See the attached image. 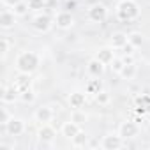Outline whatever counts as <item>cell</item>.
Returning a JSON list of instances; mask_svg holds the SVG:
<instances>
[{"label":"cell","mask_w":150,"mask_h":150,"mask_svg":"<svg viewBox=\"0 0 150 150\" xmlns=\"http://www.w3.org/2000/svg\"><path fill=\"white\" fill-rule=\"evenodd\" d=\"M41 64V58L35 51H21L16 57V69L21 74H32Z\"/></svg>","instance_id":"6da1fadb"},{"label":"cell","mask_w":150,"mask_h":150,"mask_svg":"<svg viewBox=\"0 0 150 150\" xmlns=\"http://www.w3.org/2000/svg\"><path fill=\"white\" fill-rule=\"evenodd\" d=\"M138 14H139V7L134 0H122L117 6V16L122 21H132L138 18Z\"/></svg>","instance_id":"7a4b0ae2"},{"label":"cell","mask_w":150,"mask_h":150,"mask_svg":"<svg viewBox=\"0 0 150 150\" xmlns=\"http://www.w3.org/2000/svg\"><path fill=\"white\" fill-rule=\"evenodd\" d=\"M122 146H124V138L120 134H108L101 141V148H104V150H117Z\"/></svg>","instance_id":"3957f363"},{"label":"cell","mask_w":150,"mask_h":150,"mask_svg":"<svg viewBox=\"0 0 150 150\" xmlns=\"http://www.w3.org/2000/svg\"><path fill=\"white\" fill-rule=\"evenodd\" d=\"M106 16H108V9L103 4H94L88 9V20L94 23H103L106 20Z\"/></svg>","instance_id":"277c9868"},{"label":"cell","mask_w":150,"mask_h":150,"mask_svg":"<svg viewBox=\"0 0 150 150\" xmlns=\"http://www.w3.org/2000/svg\"><path fill=\"white\" fill-rule=\"evenodd\" d=\"M4 131L9 134V136H21L23 131H25V122L21 118H11L6 125H4Z\"/></svg>","instance_id":"5b68a950"},{"label":"cell","mask_w":150,"mask_h":150,"mask_svg":"<svg viewBox=\"0 0 150 150\" xmlns=\"http://www.w3.org/2000/svg\"><path fill=\"white\" fill-rule=\"evenodd\" d=\"M55 23H57L58 28L67 30V28H71V27L74 25V18H72L71 11H60V13H57V16H55Z\"/></svg>","instance_id":"8992f818"},{"label":"cell","mask_w":150,"mask_h":150,"mask_svg":"<svg viewBox=\"0 0 150 150\" xmlns=\"http://www.w3.org/2000/svg\"><path fill=\"white\" fill-rule=\"evenodd\" d=\"M138 132H139V129H138V125H136L134 122H122L120 127H118V134H120L124 139L134 138V136H138Z\"/></svg>","instance_id":"52a82bcc"},{"label":"cell","mask_w":150,"mask_h":150,"mask_svg":"<svg viewBox=\"0 0 150 150\" xmlns=\"http://www.w3.org/2000/svg\"><path fill=\"white\" fill-rule=\"evenodd\" d=\"M14 23H16V14L13 13V9H4L2 13H0V27H2L4 30L13 28Z\"/></svg>","instance_id":"ba28073f"},{"label":"cell","mask_w":150,"mask_h":150,"mask_svg":"<svg viewBox=\"0 0 150 150\" xmlns=\"http://www.w3.org/2000/svg\"><path fill=\"white\" fill-rule=\"evenodd\" d=\"M34 28L37 30V32H41V34H44V32H48L50 28H51V18L48 16V14H39V16H35L34 18Z\"/></svg>","instance_id":"9c48e42d"},{"label":"cell","mask_w":150,"mask_h":150,"mask_svg":"<svg viewBox=\"0 0 150 150\" xmlns=\"http://www.w3.org/2000/svg\"><path fill=\"white\" fill-rule=\"evenodd\" d=\"M53 110L50 108V106H41V108H37L35 110V113H34V117H35V120L37 122H41V124H50L51 120H53Z\"/></svg>","instance_id":"30bf717a"},{"label":"cell","mask_w":150,"mask_h":150,"mask_svg":"<svg viewBox=\"0 0 150 150\" xmlns=\"http://www.w3.org/2000/svg\"><path fill=\"white\" fill-rule=\"evenodd\" d=\"M81 129H80V124H76V122H72V120H69V122H64L62 124V127H60V132H62V136H65V138H69V139H72L74 136H76L78 132H80Z\"/></svg>","instance_id":"8fae6325"},{"label":"cell","mask_w":150,"mask_h":150,"mask_svg":"<svg viewBox=\"0 0 150 150\" xmlns=\"http://www.w3.org/2000/svg\"><path fill=\"white\" fill-rule=\"evenodd\" d=\"M127 42H129V35L124 34V32H115L111 35V41H110V44H111L113 50H124Z\"/></svg>","instance_id":"7c38bea8"},{"label":"cell","mask_w":150,"mask_h":150,"mask_svg":"<svg viewBox=\"0 0 150 150\" xmlns=\"http://www.w3.org/2000/svg\"><path fill=\"white\" fill-rule=\"evenodd\" d=\"M55 136H57L55 129H53L50 124H42V127L39 129V139H41L42 143H51V141L55 139Z\"/></svg>","instance_id":"4fadbf2b"},{"label":"cell","mask_w":150,"mask_h":150,"mask_svg":"<svg viewBox=\"0 0 150 150\" xmlns=\"http://www.w3.org/2000/svg\"><path fill=\"white\" fill-rule=\"evenodd\" d=\"M96 58H97V60H101L104 65L113 64V60H115V51H113V48H103V50H99V51H97Z\"/></svg>","instance_id":"5bb4252c"},{"label":"cell","mask_w":150,"mask_h":150,"mask_svg":"<svg viewBox=\"0 0 150 150\" xmlns=\"http://www.w3.org/2000/svg\"><path fill=\"white\" fill-rule=\"evenodd\" d=\"M87 69H88V72L92 74L94 78H99L101 74L104 72V64L101 62V60H97V58H92L90 62H88V65H87Z\"/></svg>","instance_id":"9a60e30c"},{"label":"cell","mask_w":150,"mask_h":150,"mask_svg":"<svg viewBox=\"0 0 150 150\" xmlns=\"http://www.w3.org/2000/svg\"><path fill=\"white\" fill-rule=\"evenodd\" d=\"M136 72H138V67L136 64H129V65H122V69L118 71V74L124 78V80H132L136 76Z\"/></svg>","instance_id":"2e32d148"},{"label":"cell","mask_w":150,"mask_h":150,"mask_svg":"<svg viewBox=\"0 0 150 150\" xmlns=\"http://www.w3.org/2000/svg\"><path fill=\"white\" fill-rule=\"evenodd\" d=\"M20 97V92L14 88V87H4V90H2V101L4 103H14L16 99Z\"/></svg>","instance_id":"e0dca14e"},{"label":"cell","mask_w":150,"mask_h":150,"mask_svg":"<svg viewBox=\"0 0 150 150\" xmlns=\"http://www.w3.org/2000/svg\"><path fill=\"white\" fill-rule=\"evenodd\" d=\"M85 94H81V92H74V94H71V97H69V104H71V108H81L83 104H85Z\"/></svg>","instance_id":"ac0fdd59"},{"label":"cell","mask_w":150,"mask_h":150,"mask_svg":"<svg viewBox=\"0 0 150 150\" xmlns=\"http://www.w3.org/2000/svg\"><path fill=\"white\" fill-rule=\"evenodd\" d=\"M13 87L21 94V92H25V90H28L30 88V80H28V74H23V78H20V80H16L14 83H13Z\"/></svg>","instance_id":"d6986e66"},{"label":"cell","mask_w":150,"mask_h":150,"mask_svg":"<svg viewBox=\"0 0 150 150\" xmlns=\"http://www.w3.org/2000/svg\"><path fill=\"white\" fill-rule=\"evenodd\" d=\"M87 118H88V117H87V113H85V111H81L80 108H76V110L71 113V120H72V122H76V124H80V125H81V124H85V122H87Z\"/></svg>","instance_id":"ffe728a7"},{"label":"cell","mask_w":150,"mask_h":150,"mask_svg":"<svg viewBox=\"0 0 150 150\" xmlns=\"http://www.w3.org/2000/svg\"><path fill=\"white\" fill-rule=\"evenodd\" d=\"M11 9H13V13H14L16 16H25V14L30 11L28 2H20V4H16L14 7H11Z\"/></svg>","instance_id":"44dd1931"},{"label":"cell","mask_w":150,"mask_h":150,"mask_svg":"<svg viewBox=\"0 0 150 150\" xmlns=\"http://www.w3.org/2000/svg\"><path fill=\"white\" fill-rule=\"evenodd\" d=\"M138 113H145L146 110H150V96H141L139 99H138Z\"/></svg>","instance_id":"7402d4cb"},{"label":"cell","mask_w":150,"mask_h":150,"mask_svg":"<svg viewBox=\"0 0 150 150\" xmlns=\"http://www.w3.org/2000/svg\"><path fill=\"white\" fill-rule=\"evenodd\" d=\"M72 145L78 146V148H80V146H85V145H87V134H85L83 131H80L76 136L72 138Z\"/></svg>","instance_id":"603a6c76"},{"label":"cell","mask_w":150,"mask_h":150,"mask_svg":"<svg viewBox=\"0 0 150 150\" xmlns=\"http://www.w3.org/2000/svg\"><path fill=\"white\" fill-rule=\"evenodd\" d=\"M129 42L134 46V48H139L143 44V35L139 32H131L129 34Z\"/></svg>","instance_id":"cb8c5ba5"},{"label":"cell","mask_w":150,"mask_h":150,"mask_svg":"<svg viewBox=\"0 0 150 150\" xmlns=\"http://www.w3.org/2000/svg\"><path fill=\"white\" fill-rule=\"evenodd\" d=\"M28 7H30V11L46 9V0H28Z\"/></svg>","instance_id":"d4e9b609"},{"label":"cell","mask_w":150,"mask_h":150,"mask_svg":"<svg viewBox=\"0 0 150 150\" xmlns=\"http://www.w3.org/2000/svg\"><path fill=\"white\" fill-rule=\"evenodd\" d=\"M87 92H88V94H94V96L99 94V92H101V81H99V80H92V81L87 85Z\"/></svg>","instance_id":"484cf974"},{"label":"cell","mask_w":150,"mask_h":150,"mask_svg":"<svg viewBox=\"0 0 150 150\" xmlns=\"http://www.w3.org/2000/svg\"><path fill=\"white\" fill-rule=\"evenodd\" d=\"M20 99H21L23 103H34V101H35V94H34L32 88H28V90H25V92L20 94Z\"/></svg>","instance_id":"4316f807"},{"label":"cell","mask_w":150,"mask_h":150,"mask_svg":"<svg viewBox=\"0 0 150 150\" xmlns=\"http://www.w3.org/2000/svg\"><path fill=\"white\" fill-rule=\"evenodd\" d=\"M96 101H97L99 104H103V106H104V104H108V103H110V94L101 90L99 94H96Z\"/></svg>","instance_id":"83f0119b"},{"label":"cell","mask_w":150,"mask_h":150,"mask_svg":"<svg viewBox=\"0 0 150 150\" xmlns=\"http://www.w3.org/2000/svg\"><path fill=\"white\" fill-rule=\"evenodd\" d=\"M7 53H9V41H7V37H2V58L4 60H6Z\"/></svg>","instance_id":"f1b7e54d"},{"label":"cell","mask_w":150,"mask_h":150,"mask_svg":"<svg viewBox=\"0 0 150 150\" xmlns=\"http://www.w3.org/2000/svg\"><path fill=\"white\" fill-rule=\"evenodd\" d=\"M11 118H13V117L9 115L7 108H2V120H0V122H2V127H4V125H6V124H7V122L11 120Z\"/></svg>","instance_id":"f546056e"},{"label":"cell","mask_w":150,"mask_h":150,"mask_svg":"<svg viewBox=\"0 0 150 150\" xmlns=\"http://www.w3.org/2000/svg\"><path fill=\"white\" fill-rule=\"evenodd\" d=\"M122 64H124V65H129V64H134V58H132V55H129V53H125V55L122 57Z\"/></svg>","instance_id":"4dcf8cb0"},{"label":"cell","mask_w":150,"mask_h":150,"mask_svg":"<svg viewBox=\"0 0 150 150\" xmlns=\"http://www.w3.org/2000/svg\"><path fill=\"white\" fill-rule=\"evenodd\" d=\"M21 0H2V4L6 6V7H14L16 4H20Z\"/></svg>","instance_id":"1f68e13d"},{"label":"cell","mask_w":150,"mask_h":150,"mask_svg":"<svg viewBox=\"0 0 150 150\" xmlns=\"http://www.w3.org/2000/svg\"><path fill=\"white\" fill-rule=\"evenodd\" d=\"M74 7H76V2L74 0H67V11H72Z\"/></svg>","instance_id":"d6a6232c"},{"label":"cell","mask_w":150,"mask_h":150,"mask_svg":"<svg viewBox=\"0 0 150 150\" xmlns=\"http://www.w3.org/2000/svg\"><path fill=\"white\" fill-rule=\"evenodd\" d=\"M57 0H46V7H57Z\"/></svg>","instance_id":"836d02e7"}]
</instances>
